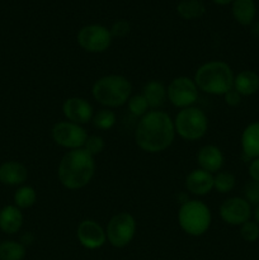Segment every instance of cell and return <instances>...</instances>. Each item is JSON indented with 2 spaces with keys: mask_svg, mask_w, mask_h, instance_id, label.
<instances>
[{
  "mask_svg": "<svg viewBox=\"0 0 259 260\" xmlns=\"http://www.w3.org/2000/svg\"><path fill=\"white\" fill-rule=\"evenodd\" d=\"M79 243L86 249H98L104 245L107 240L106 231L98 222L93 220H85L79 225L78 233Z\"/></svg>",
  "mask_w": 259,
  "mask_h": 260,
  "instance_id": "obj_12",
  "label": "cell"
},
{
  "mask_svg": "<svg viewBox=\"0 0 259 260\" xmlns=\"http://www.w3.org/2000/svg\"><path fill=\"white\" fill-rule=\"evenodd\" d=\"M243 151L249 159L259 157V122L249 124L241 135Z\"/></svg>",
  "mask_w": 259,
  "mask_h": 260,
  "instance_id": "obj_18",
  "label": "cell"
},
{
  "mask_svg": "<svg viewBox=\"0 0 259 260\" xmlns=\"http://www.w3.org/2000/svg\"><path fill=\"white\" fill-rule=\"evenodd\" d=\"M174 135V122L169 114L161 111H150L140 119L135 131V141L144 151L156 154L173 144Z\"/></svg>",
  "mask_w": 259,
  "mask_h": 260,
  "instance_id": "obj_1",
  "label": "cell"
},
{
  "mask_svg": "<svg viewBox=\"0 0 259 260\" xmlns=\"http://www.w3.org/2000/svg\"><path fill=\"white\" fill-rule=\"evenodd\" d=\"M177 12L183 19L192 20L202 17L206 12V8L201 0H182L177 5Z\"/></svg>",
  "mask_w": 259,
  "mask_h": 260,
  "instance_id": "obj_22",
  "label": "cell"
},
{
  "mask_svg": "<svg viewBox=\"0 0 259 260\" xmlns=\"http://www.w3.org/2000/svg\"><path fill=\"white\" fill-rule=\"evenodd\" d=\"M253 32L255 33L256 36H259V23H256V24L254 25V29H253Z\"/></svg>",
  "mask_w": 259,
  "mask_h": 260,
  "instance_id": "obj_36",
  "label": "cell"
},
{
  "mask_svg": "<svg viewBox=\"0 0 259 260\" xmlns=\"http://www.w3.org/2000/svg\"><path fill=\"white\" fill-rule=\"evenodd\" d=\"M245 198L250 205H259V182L248 183L245 187Z\"/></svg>",
  "mask_w": 259,
  "mask_h": 260,
  "instance_id": "obj_30",
  "label": "cell"
},
{
  "mask_svg": "<svg viewBox=\"0 0 259 260\" xmlns=\"http://www.w3.org/2000/svg\"><path fill=\"white\" fill-rule=\"evenodd\" d=\"M188 192L196 196H205L213 188V175L203 169H196L185 179Z\"/></svg>",
  "mask_w": 259,
  "mask_h": 260,
  "instance_id": "obj_14",
  "label": "cell"
},
{
  "mask_svg": "<svg viewBox=\"0 0 259 260\" xmlns=\"http://www.w3.org/2000/svg\"><path fill=\"white\" fill-rule=\"evenodd\" d=\"M254 217H255V222L258 223V225H259V205L256 206L255 212H254Z\"/></svg>",
  "mask_w": 259,
  "mask_h": 260,
  "instance_id": "obj_35",
  "label": "cell"
},
{
  "mask_svg": "<svg viewBox=\"0 0 259 260\" xmlns=\"http://www.w3.org/2000/svg\"><path fill=\"white\" fill-rule=\"evenodd\" d=\"M149 103L144 95H134L128 99V109L134 116L136 117H144L145 114L149 112Z\"/></svg>",
  "mask_w": 259,
  "mask_h": 260,
  "instance_id": "obj_27",
  "label": "cell"
},
{
  "mask_svg": "<svg viewBox=\"0 0 259 260\" xmlns=\"http://www.w3.org/2000/svg\"><path fill=\"white\" fill-rule=\"evenodd\" d=\"M212 2L217 5H228L234 3V0H212Z\"/></svg>",
  "mask_w": 259,
  "mask_h": 260,
  "instance_id": "obj_34",
  "label": "cell"
},
{
  "mask_svg": "<svg viewBox=\"0 0 259 260\" xmlns=\"http://www.w3.org/2000/svg\"><path fill=\"white\" fill-rule=\"evenodd\" d=\"M84 150L89 152L90 155H96L101 154L104 149V141L101 136L98 135H91V136H88L85 144H84Z\"/></svg>",
  "mask_w": 259,
  "mask_h": 260,
  "instance_id": "obj_29",
  "label": "cell"
},
{
  "mask_svg": "<svg viewBox=\"0 0 259 260\" xmlns=\"http://www.w3.org/2000/svg\"><path fill=\"white\" fill-rule=\"evenodd\" d=\"M93 123L99 129H109L116 123V114L109 109H102L94 116Z\"/></svg>",
  "mask_w": 259,
  "mask_h": 260,
  "instance_id": "obj_26",
  "label": "cell"
},
{
  "mask_svg": "<svg viewBox=\"0 0 259 260\" xmlns=\"http://www.w3.org/2000/svg\"><path fill=\"white\" fill-rule=\"evenodd\" d=\"M207 127L208 121L206 114L195 107L182 109L174 121L175 132L188 141H196L205 136Z\"/></svg>",
  "mask_w": 259,
  "mask_h": 260,
  "instance_id": "obj_6",
  "label": "cell"
},
{
  "mask_svg": "<svg viewBox=\"0 0 259 260\" xmlns=\"http://www.w3.org/2000/svg\"><path fill=\"white\" fill-rule=\"evenodd\" d=\"M198 90L195 80L187 76L175 78L167 89V95L169 101L178 108L192 107L198 99Z\"/></svg>",
  "mask_w": 259,
  "mask_h": 260,
  "instance_id": "obj_9",
  "label": "cell"
},
{
  "mask_svg": "<svg viewBox=\"0 0 259 260\" xmlns=\"http://www.w3.org/2000/svg\"><path fill=\"white\" fill-rule=\"evenodd\" d=\"M220 216L229 225L241 226L250 220L251 206L244 198H229L221 205Z\"/></svg>",
  "mask_w": 259,
  "mask_h": 260,
  "instance_id": "obj_11",
  "label": "cell"
},
{
  "mask_svg": "<svg viewBox=\"0 0 259 260\" xmlns=\"http://www.w3.org/2000/svg\"><path fill=\"white\" fill-rule=\"evenodd\" d=\"M36 200H37V194L36 190L32 187H20L19 189L15 192L14 194V202L18 208H29L35 205Z\"/></svg>",
  "mask_w": 259,
  "mask_h": 260,
  "instance_id": "obj_24",
  "label": "cell"
},
{
  "mask_svg": "<svg viewBox=\"0 0 259 260\" xmlns=\"http://www.w3.org/2000/svg\"><path fill=\"white\" fill-rule=\"evenodd\" d=\"M142 95L146 99L149 107L151 108H157V107L163 106L167 99V89L164 88L160 81L151 80L144 86V91H142Z\"/></svg>",
  "mask_w": 259,
  "mask_h": 260,
  "instance_id": "obj_21",
  "label": "cell"
},
{
  "mask_svg": "<svg viewBox=\"0 0 259 260\" xmlns=\"http://www.w3.org/2000/svg\"><path fill=\"white\" fill-rule=\"evenodd\" d=\"M130 29H131V25H130V23L127 22V20H117V22L112 25L111 35L112 37H124V36L130 32Z\"/></svg>",
  "mask_w": 259,
  "mask_h": 260,
  "instance_id": "obj_31",
  "label": "cell"
},
{
  "mask_svg": "<svg viewBox=\"0 0 259 260\" xmlns=\"http://www.w3.org/2000/svg\"><path fill=\"white\" fill-rule=\"evenodd\" d=\"M197 162L200 165V169H203L212 174V173L218 172L222 167L223 155L217 146L207 145L198 151Z\"/></svg>",
  "mask_w": 259,
  "mask_h": 260,
  "instance_id": "obj_15",
  "label": "cell"
},
{
  "mask_svg": "<svg viewBox=\"0 0 259 260\" xmlns=\"http://www.w3.org/2000/svg\"><path fill=\"white\" fill-rule=\"evenodd\" d=\"M95 172L93 155L86 150H70L58 164V180L68 189H80L90 183Z\"/></svg>",
  "mask_w": 259,
  "mask_h": 260,
  "instance_id": "obj_2",
  "label": "cell"
},
{
  "mask_svg": "<svg viewBox=\"0 0 259 260\" xmlns=\"http://www.w3.org/2000/svg\"><path fill=\"white\" fill-rule=\"evenodd\" d=\"M178 222L188 235L201 236L210 228L211 212L201 201H187L178 211Z\"/></svg>",
  "mask_w": 259,
  "mask_h": 260,
  "instance_id": "obj_5",
  "label": "cell"
},
{
  "mask_svg": "<svg viewBox=\"0 0 259 260\" xmlns=\"http://www.w3.org/2000/svg\"><path fill=\"white\" fill-rule=\"evenodd\" d=\"M234 74L222 61L206 62L197 70L195 83L200 90L213 95H225L234 88Z\"/></svg>",
  "mask_w": 259,
  "mask_h": 260,
  "instance_id": "obj_3",
  "label": "cell"
},
{
  "mask_svg": "<svg viewBox=\"0 0 259 260\" xmlns=\"http://www.w3.org/2000/svg\"><path fill=\"white\" fill-rule=\"evenodd\" d=\"M223 96H225L226 103H228L229 106H231V107L239 106V104H240V102H241V95L234 88L231 89V90H229L228 93H226Z\"/></svg>",
  "mask_w": 259,
  "mask_h": 260,
  "instance_id": "obj_32",
  "label": "cell"
},
{
  "mask_svg": "<svg viewBox=\"0 0 259 260\" xmlns=\"http://www.w3.org/2000/svg\"><path fill=\"white\" fill-rule=\"evenodd\" d=\"M28 170L22 162L7 161L0 165V182L7 185H20L27 180Z\"/></svg>",
  "mask_w": 259,
  "mask_h": 260,
  "instance_id": "obj_16",
  "label": "cell"
},
{
  "mask_svg": "<svg viewBox=\"0 0 259 260\" xmlns=\"http://www.w3.org/2000/svg\"><path fill=\"white\" fill-rule=\"evenodd\" d=\"M235 187V177L228 172H220L213 177V188L220 193L230 192Z\"/></svg>",
  "mask_w": 259,
  "mask_h": 260,
  "instance_id": "obj_25",
  "label": "cell"
},
{
  "mask_svg": "<svg viewBox=\"0 0 259 260\" xmlns=\"http://www.w3.org/2000/svg\"><path fill=\"white\" fill-rule=\"evenodd\" d=\"M78 43L88 52H104L112 43L111 30L101 24H89L78 33Z\"/></svg>",
  "mask_w": 259,
  "mask_h": 260,
  "instance_id": "obj_8",
  "label": "cell"
},
{
  "mask_svg": "<svg viewBox=\"0 0 259 260\" xmlns=\"http://www.w3.org/2000/svg\"><path fill=\"white\" fill-rule=\"evenodd\" d=\"M136 233V221L130 213L121 212L113 216L107 225V240L114 248L128 245Z\"/></svg>",
  "mask_w": 259,
  "mask_h": 260,
  "instance_id": "obj_7",
  "label": "cell"
},
{
  "mask_svg": "<svg viewBox=\"0 0 259 260\" xmlns=\"http://www.w3.org/2000/svg\"><path fill=\"white\" fill-rule=\"evenodd\" d=\"M52 139L60 146L66 149L75 150L84 147L88 134L80 124L73 123L70 121L58 122L52 128Z\"/></svg>",
  "mask_w": 259,
  "mask_h": 260,
  "instance_id": "obj_10",
  "label": "cell"
},
{
  "mask_svg": "<svg viewBox=\"0 0 259 260\" xmlns=\"http://www.w3.org/2000/svg\"><path fill=\"white\" fill-rule=\"evenodd\" d=\"M62 111L66 118L76 124H85L91 121L93 117V107L88 101L83 98H69L63 102Z\"/></svg>",
  "mask_w": 259,
  "mask_h": 260,
  "instance_id": "obj_13",
  "label": "cell"
},
{
  "mask_svg": "<svg viewBox=\"0 0 259 260\" xmlns=\"http://www.w3.org/2000/svg\"><path fill=\"white\" fill-rule=\"evenodd\" d=\"M234 89L243 95H251L259 90V76L251 70H244L234 79Z\"/></svg>",
  "mask_w": 259,
  "mask_h": 260,
  "instance_id": "obj_19",
  "label": "cell"
},
{
  "mask_svg": "<svg viewBox=\"0 0 259 260\" xmlns=\"http://www.w3.org/2000/svg\"><path fill=\"white\" fill-rule=\"evenodd\" d=\"M25 255V246L17 241L0 243V260H22Z\"/></svg>",
  "mask_w": 259,
  "mask_h": 260,
  "instance_id": "obj_23",
  "label": "cell"
},
{
  "mask_svg": "<svg viewBox=\"0 0 259 260\" xmlns=\"http://www.w3.org/2000/svg\"><path fill=\"white\" fill-rule=\"evenodd\" d=\"M240 235L248 243H253L259 238V225L256 222H248L243 223L240 228Z\"/></svg>",
  "mask_w": 259,
  "mask_h": 260,
  "instance_id": "obj_28",
  "label": "cell"
},
{
  "mask_svg": "<svg viewBox=\"0 0 259 260\" xmlns=\"http://www.w3.org/2000/svg\"><path fill=\"white\" fill-rule=\"evenodd\" d=\"M93 96L106 107L123 106L131 95V83L122 75H107L98 79L93 85Z\"/></svg>",
  "mask_w": 259,
  "mask_h": 260,
  "instance_id": "obj_4",
  "label": "cell"
},
{
  "mask_svg": "<svg viewBox=\"0 0 259 260\" xmlns=\"http://www.w3.org/2000/svg\"><path fill=\"white\" fill-rule=\"evenodd\" d=\"M23 225V215L17 206H5L0 211V229L5 234H15Z\"/></svg>",
  "mask_w": 259,
  "mask_h": 260,
  "instance_id": "obj_17",
  "label": "cell"
},
{
  "mask_svg": "<svg viewBox=\"0 0 259 260\" xmlns=\"http://www.w3.org/2000/svg\"><path fill=\"white\" fill-rule=\"evenodd\" d=\"M249 174H250L251 179L259 182V157L251 161L250 167H249Z\"/></svg>",
  "mask_w": 259,
  "mask_h": 260,
  "instance_id": "obj_33",
  "label": "cell"
},
{
  "mask_svg": "<svg viewBox=\"0 0 259 260\" xmlns=\"http://www.w3.org/2000/svg\"><path fill=\"white\" fill-rule=\"evenodd\" d=\"M231 10L235 20L241 25L251 24L256 14L254 0H234Z\"/></svg>",
  "mask_w": 259,
  "mask_h": 260,
  "instance_id": "obj_20",
  "label": "cell"
}]
</instances>
